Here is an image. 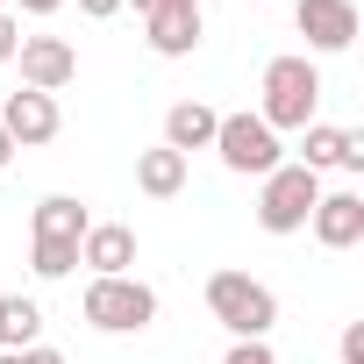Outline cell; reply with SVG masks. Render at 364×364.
Returning <instances> with one entry per match:
<instances>
[{"instance_id": "12", "label": "cell", "mask_w": 364, "mask_h": 364, "mask_svg": "<svg viewBox=\"0 0 364 364\" xmlns=\"http://www.w3.org/2000/svg\"><path fill=\"white\" fill-rule=\"evenodd\" d=\"M79 264H86L93 279H122V272L136 264V229H129V222H93L86 243H79Z\"/></svg>"}, {"instance_id": "15", "label": "cell", "mask_w": 364, "mask_h": 364, "mask_svg": "<svg viewBox=\"0 0 364 364\" xmlns=\"http://www.w3.org/2000/svg\"><path fill=\"white\" fill-rule=\"evenodd\" d=\"M186 164L193 157H178V150H136V193H150V200H178L186 193Z\"/></svg>"}, {"instance_id": "11", "label": "cell", "mask_w": 364, "mask_h": 364, "mask_svg": "<svg viewBox=\"0 0 364 364\" xmlns=\"http://www.w3.org/2000/svg\"><path fill=\"white\" fill-rule=\"evenodd\" d=\"M307 229H314L321 250H357V243H364V193H350V186L321 193L314 215H307Z\"/></svg>"}, {"instance_id": "16", "label": "cell", "mask_w": 364, "mask_h": 364, "mask_svg": "<svg viewBox=\"0 0 364 364\" xmlns=\"http://www.w3.org/2000/svg\"><path fill=\"white\" fill-rule=\"evenodd\" d=\"M43 336V307L29 293H0V350H36Z\"/></svg>"}, {"instance_id": "14", "label": "cell", "mask_w": 364, "mask_h": 364, "mask_svg": "<svg viewBox=\"0 0 364 364\" xmlns=\"http://www.w3.org/2000/svg\"><path fill=\"white\" fill-rule=\"evenodd\" d=\"M215 107L208 100H171L164 107V150H178V157H193V150H215Z\"/></svg>"}, {"instance_id": "13", "label": "cell", "mask_w": 364, "mask_h": 364, "mask_svg": "<svg viewBox=\"0 0 364 364\" xmlns=\"http://www.w3.org/2000/svg\"><path fill=\"white\" fill-rule=\"evenodd\" d=\"M200 36H208L200 8H164V15H143V43H150L157 58H193V50H200Z\"/></svg>"}, {"instance_id": "18", "label": "cell", "mask_w": 364, "mask_h": 364, "mask_svg": "<svg viewBox=\"0 0 364 364\" xmlns=\"http://www.w3.org/2000/svg\"><path fill=\"white\" fill-rule=\"evenodd\" d=\"M15 50H22V22L15 8H0V65H15Z\"/></svg>"}, {"instance_id": "1", "label": "cell", "mask_w": 364, "mask_h": 364, "mask_svg": "<svg viewBox=\"0 0 364 364\" xmlns=\"http://www.w3.org/2000/svg\"><path fill=\"white\" fill-rule=\"evenodd\" d=\"M314 107H321V65L314 58H272L257 79V122L272 136H286V129L300 136L307 122H321Z\"/></svg>"}, {"instance_id": "7", "label": "cell", "mask_w": 364, "mask_h": 364, "mask_svg": "<svg viewBox=\"0 0 364 364\" xmlns=\"http://www.w3.org/2000/svg\"><path fill=\"white\" fill-rule=\"evenodd\" d=\"M15 65H22V86H29V93H50V100L79 79V50H72L65 36H22Z\"/></svg>"}, {"instance_id": "17", "label": "cell", "mask_w": 364, "mask_h": 364, "mask_svg": "<svg viewBox=\"0 0 364 364\" xmlns=\"http://www.w3.org/2000/svg\"><path fill=\"white\" fill-rule=\"evenodd\" d=\"M222 364H279V357H272V343H229Z\"/></svg>"}, {"instance_id": "22", "label": "cell", "mask_w": 364, "mask_h": 364, "mask_svg": "<svg viewBox=\"0 0 364 364\" xmlns=\"http://www.w3.org/2000/svg\"><path fill=\"white\" fill-rule=\"evenodd\" d=\"M58 8H65V0H15V22H22V15H36V22H43V15H58Z\"/></svg>"}, {"instance_id": "10", "label": "cell", "mask_w": 364, "mask_h": 364, "mask_svg": "<svg viewBox=\"0 0 364 364\" xmlns=\"http://www.w3.org/2000/svg\"><path fill=\"white\" fill-rule=\"evenodd\" d=\"M293 164H307V171H364V136L336 129V122H307Z\"/></svg>"}, {"instance_id": "26", "label": "cell", "mask_w": 364, "mask_h": 364, "mask_svg": "<svg viewBox=\"0 0 364 364\" xmlns=\"http://www.w3.org/2000/svg\"><path fill=\"white\" fill-rule=\"evenodd\" d=\"M0 8H8V0H0Z\"/></svg>"}, {"instance_id": "6", "label": "cell", "mask_w": 364, "mask_h": 364, "mask_svg": "<svg viewBox=\"0 0 364 364\" xmlns=\"http://www.w3.org/2000/svg\"><path fill=\"white\" fill-rule=\"evenodd\" d=\"M215 157H222L236 178H264V171L286 164V143L243 107V114H222V122H215Z\"/></svg>"}, {"instance_id": "24", "label": "cell", "mask_w": 364, "mask_h": 364, "mask_svg": "<svg viewBox=\"0 0 364 364\" xmlns=\"http://www.w3.org/2000/svg\"><path fill=\"white\" fill-rule=\"evenodd\" d=\"M15 164V143H8V129H0V171H8Z\"/></svg>"}, {"instance_id": "4", "label": "cell", "mask_w": 364, "mask_h": 364, "mask_svg": "<svg viewBox=\"0 0 364 364\" xmlns=\"http://www.w3.org/2000/svg\"><path fill=\"white\" fill-rule=\"evenodd\" d=\"M79 314H86L100 336H143V328L157 321V293H150L136 272H122V279H86Z\"/></svg>"}, {"instance_id": "20", "label": "cell", "mask_w": 364, "mask_h": 364, "mask_svg": "<svg viewBox=\"0 0 364 364\" xmlns=\"http://www.w3.org/2000/svg\"><path fill=\"white\" fill-rule=\"evenodd\" d=\"M79 15H86V22H114V15H122V0H79Z\"/></svg>"}, {"instance_id": "5", "label": "cell", "mask_w": 364, "mask_h": 364, "mask_svg": "<svg viewBox=\"0 0 364 364\" xmlns=\"http://www.w3.org/2000/svg\"><path fill=\"white\" fill-rule=\"evenodd\" d=\"M314 200H321V171H307V164L286 157L279 171L257 178V229L264 236H300L307 215H314Z\"/></svg>"}, {"instance_id": "25", "label": "cell", "mask_w": 364, "mask_h": 364, "mask_svg": "<svg viewBox=\"0 0 364 364\" xmlns=\"http://www.w3.org/2000/svg\"><path fill=\"white\" fill-rule=\"evenodd\" d=\"M0 364H22V350H0Z\"/></svg>"}, {"instance_id": "9", "label": "cell", "mask_w": 364, "mask_h": 364, "mask_svg": "<svg viewBox=\"0 0 364 364\" xmlns=\"http://www.w3.org/2000/svg\"><path fill=\"white\" fill-rule=\"evenodd\" d=\"M0 129H8V143L15 150H43V143H58V129H65V114H58V100L50 93H8V107H0Z\"/></svg>"}, {"instance_id": "19", "label": "cell", "mask_w": 364, "mask_h": 364, "mask_svg": "<svg viewBox=\"0 0 364 364\" xmlns=\"http://www.w3.org/2000/svg\"><path fill=\"white\" fill-rule=\"evenodd\" d=\"M343 364H364V321L343 328Z\"/></svg>"}, {"instance_id": "23", "label": "cell", "mask_w": 364, "mask_h": 364, "mask_svg": "<svg viewBox=\"0 0 364 364\" xmlns=\"http://www.w3.org/2000/svg\"><path fill=\"white\" fill-rule=\"evenodd\" d=\"M22 364H65V357H58V350H43V343H36V350H22Z\"/></svg>"}, {"instance_id": "2", "label": "cell", "mask_w": 364, "mask_h": 364, "mask_svg": "<svg viewBox=\"0 0 364 364\" xmlns=\"http://www.w3.org/2000/svg\"><path fill=\"white\" fill-rule=\"evenodd\" d=\"M86 229H93L86 200H72V193L36 200V215H29V272H36V279H72Z\"/></svg>"}, {"instance_id": "3", "label": "cell", "mask_w": 364, "mask_h": 364, "mask_svg": "<svg viewBox=\"0 0 364 364\" xmlns=\"http://www.w3.org/2000/svg\"><path fill=\"white\" fill-rule=\"evenodd\" d=\"M208 314L229 328V343H264L279 328V293L250 272H215L208 279Z\"/></svg>"}, {"instance_id": "21", "label": "cell", "mask_w": 364, "mask_h": 364, "mask_svg": "<svg viewBox=\"0 0 364 364\" xmlns=\"http://www.w3.org/2000/svg\"><path fill=\"white\" fill-rule=\"evenodd\" d=\"M122 8H136V15H164V8H200V0H122Z\"/></svg>"}, {"instance_id": "8", "label": "cell", "mask_w": 364, "mask_h": 364, "mask_svg": "<svg viewBox=\"0 0 364 364\" xmlns=\"http://www.w3.org/2000/svg\"><path fill=\"white\" fill-rule=\"evenodd\" d=\"M293 29L307 36V50L336 58L357 43V0H293Z\"/></svg>"}]
</instances>
